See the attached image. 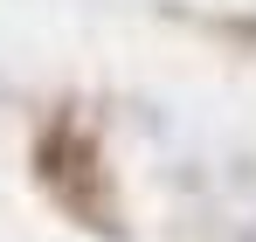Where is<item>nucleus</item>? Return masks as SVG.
<instances>
[{"instance_id": "1", "label": "nucleus", "mask_w": 256, "mask_h": 242, "mask_svg": "<svg viewBox=\"0 0 256 242\" xmlns=\"http://www.w3.org/2000/svg\"><path fill=\"white\" fill-rule=\"evenodd\" d=\"M28 180L70 228H84L90 242H132L125 187L111 173L104 132L90 124L84 104H56L35 132H28Z\"/></svg>"}, {"instance_id": "2", "label": "nucleus", "mask_w": 256, "mask_h": 242, "mask_svg": "<svg viewBox=\"0 0 256 242\" xmlns=\"http://www.w3.org/2000/svg\"><path fill=\"white\" fill-rule=\"evenodd\" d=\"M236 242H256V222H250V228H236Z\"/></svg>"}]
</instances>
